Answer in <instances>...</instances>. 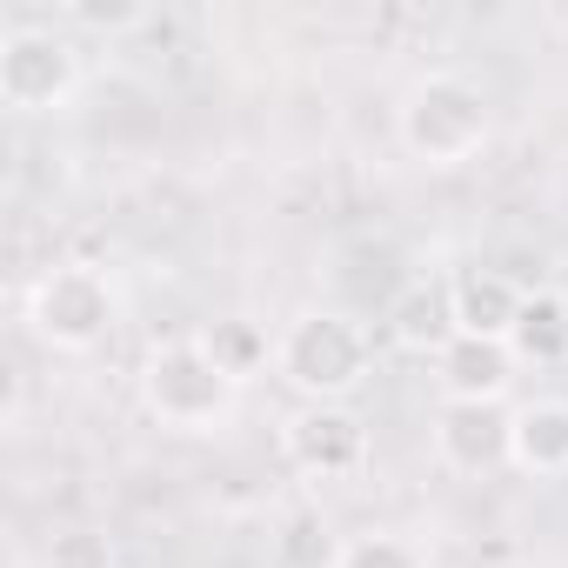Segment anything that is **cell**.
<instances>
[{
	"mask_svg": "<svg viewBox=\"0 0 568 568\" xmlns=\"http://www.w3.org/2000/svg\"><path fill=\"white\" fill-rule=\"evenodd\" d=\"M134 382H141V408H148L161 428H174V435H214L221 422H234L241 388H247L241 375L221 368V355H214L201 335L148 348V362H141Z\"/></svg>",
	"mask_w": 568,
	"mask_h": 568,
	"instance_id": "obj_1",
	"label": "cell"
},
{
	"mask_svg": "<svg viewBox=\"0 0 568 568\" xmlns=\"http://www.w3.org/2000/svg\"><path fill=\"white\" fill-rule=\"evenodd\" d=\"M274 375L302 402H348L375 375V335L342 308H308V315H295L281 328Z\"/></svg>",
	"mask_w": 568,
	"mask_h": 568,
	"instance_id": "obj_2",
	"label": "cell"
},
{
	"mask_svg": "<svg viewBox=\"0 0 568 568\" xmlns=\"http://www.w3.org/2000/svg\"><path fill=\"white\" fill-rule=\"evenodd\" d=\"M488 94L468 81V74H422L402 108H395V134L408 148V161L422 168H462L488 148Z\"/></svg>",
	"mask_w": 568,
	"mask_h": 568,
	"instance_id": "obj_3",
	"label": "cell"
},
{
	"mask_svg": "<svg viewBox=\"0 0 568 568\" xmlns=\"http://www.w3.org/2000/svg\"><path fill=\"white\" fill-rule=\"evenodd\" d=\"M121 322V288L94 261H54L28 288V328L54 355H94Z\"/></svg>",
	"mask_w": 568,
	"mask_h": 568,
	"instance_id": "obj_4",
	"label": "cell"
},
{
	"mask_svg": "<svg viewBox=\"0 0 568 568\" xmlns=\"http://www.w3.org/2000/svg\"><path fill=\"white\" fill-rule=\"evenodd\" d=\"M81 81H88V68H81L74 34L34 28V21L0 34V101L14 114H61V108H74Z\"/></svg>",
	"mask_w": 568,
	"mask_h": 568,
	"instance_id": "obj_5",
	"label": "cell"
},
{
	"mask_svg": "<svg viewBox=\"0 0 568 568\" xmlns=\"http://www.w3.org/2000/svg\"><path fill=\"white\" fill-rule=\"evenodd\" d=\"M281 455L302 481H362L375 462V442L348 402H302L281 428Z\"/></svg>",
	"mask_w": 568,
	"mask_h": 568,
	"instance_id": "obj_6",
	"label": "cell"
},
{
	"mask_svg": "<svg viewBox=\"0 0 568 568\" xmlns=\"http://www.w3.org/2000/svg\"><path fill=\"white\" fill-rule=\"evenodd\" d=\"M435 455L448 475H468V481L515 468V415L495 402H442L435 408Z\"/></svg>",
	"mask_w": 568,
	"mask_h": 568,
	"instance_id": "obj_7",
	"label": "cell"
},
{
	"mask_svg": "<svg viewBox=\"0 0 568 568\" xmlns=\"http://www.w3.org/2000/svg\"><path fill=\"white\" fill-rule=\"evenodd\" d=\"M521 362L508 342H481V335H455L442 355H435V382H442V402H508Z\"/></svg>",
	"mask_w": 568,
	"mask_h": 568,
	"instance_id": "obj_8",
	"label": "cell"
},
{
	"mask_svg": "<svg viewBox=\"0 0 568 568\" xmlns=\"http://www.w3.org/2000/svg\"><path fill=\"white\" fill-rule=\"evenodd\" d=\"M528 288L508 281L501 267H462L448 274V308H455V335H481V342H508L521 322Z\"/></svg>",
	"mask_w": 568,
	"mask_h": 568,
	"instance_id": "obj_9",
	"label": "cell"
},
{
	"mask_svg": "<svg viewBox=\"0 0 568 568\" xmlns=\"http://www.w3.org/2000/svg\"><path fill=\"white\" fill-rule=\"evenodd\" d=\"M388 342L408 355H442L455 342V308H448V281H408L388 302Z\"/></svg>",
	"mask_w": 568,
	"mask_h": 568,
	"instance_id": "obj_10",
	"label": "cell"
},
{
	"mask_svg": "<svg viewBox=\"0 0 568 568\" xmlns=\"http://www.w3.org/2000/svg\"><path fill=\"white\" fill-rule=\"evenodd\" d=\"M515 468L521 475H568V402H521L515 408Z\"/></svg>",
	"mask_w": 568,
	"mask_h": 568,
	"instance_id": "obj_11",
	"label": "cell"
},
{
	"mask_svg": "<svg viewBox=\"0 0 568 568\" xmlns=\"http://www.w3.org/2000/svg\"><path fill=\"white\" fill-rule=\"evenodd\" d=\"M508 348H515V362H535V368L568 362V295L561 288H528Z\"/></svg>",
	"mask_w": 568,
	"mask_h": 568,
	"instance_id": "obj_12",
	"label": "cell"
},
{
	"mask_svg": "<svg viewBox=\"0 0 568 568\" xmlns=\"http://www.w3.org/2000/svg\"><path fill=\"white\" fill-rule=\"evenodd\" d=\"M267 568H342V541H335V528L315 508H295L288 521L274 528Z\"/></svg>",
	"mask_w": 568,
	"mask_h": 568,
	"instance_id": "obj_13",
	"label": "cell"
},
{
	"mask_svg": "<svg viewBox=\"0 0 568 568\" xmlns=\"http://www.w3.org/2000/svg\"><path fill=\"white\" fill-rule=\"evenodd\" d=\"M41 568H121V548L108 528H61L48 548H41Z\"/></svg>",
	"mask_w": 568,
	"mask_h": 568,
	"instance_id": "obj_14",
	"label": "cell"
},
{
	"mask_svg": "<svg viewBox=\"0 0 568 568\" xmlns=\"http://www.w3.org/2000/svg\"><path fill=\"white\" fill-rule=\"evenodd\" d=\"M342 568H428V555L408 541V535H388V528H368L355 541H342Z\"/></svg>",
	"mask_w": 568,
	"mask_h": 568,
	"instance_id": "obj_15",
	"label": "cell"
},
{
	"mask_svg": "<svg viewBox=\"0 0 568 568\" xmlns=\"http://www.w3.org/2000/svg\"><path fill=\"white\" fill-rule=\"evenodd\" d=\"M201 342H207V348L221 355V368H227V375H241V382H247V375H254V368L267 362V342H261V335H254L247 322H214V328H207Z\"/></svg>",
	"mask_w": 568,
	"mask_h": 568,
	"instance_id": "obj_16",
	"label": "cell"
},
{
	"mask_svg": "<svg viewBox=\"0 0 568 568\" xmlns=\"http://www.w3.org/2000/svg\"><path fill=\"white\" fill-rule=\"evenodd\" d=\"M68 21L94 28V34H128L148 21V8H134V0H68Z\"/></svg>",
	"mask_w": 568,
	"mask_h": 568,
	"instance_id": "obj_17",
	"label": "cell"
}]
</instances>
